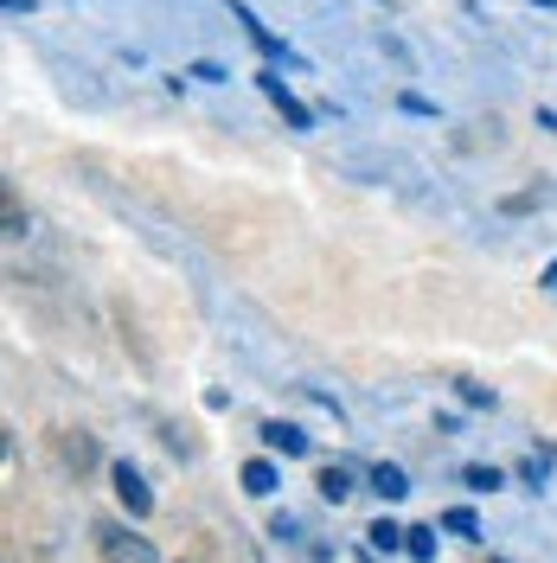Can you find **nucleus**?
<instances>
[{"label":"nucleus","instance_id":"1","mask_svg":"<svg viewBox=\"0 0 557 563\" xmlns=\"http://www.w3.org/2000/svg\"><path fill=\"white\" fill-rule=\"evenodd\" d=\"M97 538H103V558H109V563H161V551H154V544H148L141 531L103 526V531H97Z\"/></svg>","mask_w":557,"mask_h":563},{"label":"nucleus","instance_id":"2","mask_svg":"<svg viewBox=\"0 0 557 563\" xmlns=\"http://www.w3.org/2000/svg\"><path fill=\"white\" fill-rule=\"evenodd\" d=\"M116 493H122V506H129V519H148L154 512V493H148V481H141L129 461H116Z\"/></svg>","mask_w":557,"mask_h":563},{"label":"nucleus","instance_id":"3","mask_svg":"<svg viewBox=\"0 0 557 563\" xmlns=\"http://www.w3.org/2000/svg\"><path fill=\"white\" fill-rule=\"evenodd\" d=\"M256 84H263V97H270V103H276L282 115H288V129H314V115H308V109H302V103H295V97H288V84H282L276 70H263Z\"/></svg>","mask_w":557,"mask_h":563},{"label":"nucleus","instance_id":"4","mask_svg":"<svg viewBox=\"0 0 557 563\" xmlns=\"http://www.w3.org/2000/svg\"><path fill=\"white\" fill-rule=\"evenodd\" d=\"M263 442L282 449V455H308V435H302L295 422H263Z\"/></svg>","mask_w":557,"mask_h":563},{"label":"nucleus","instance_id":"5","mask_svg":"<svg viewBox=\"0 0 557 563\" xmlns=\"http://www.w3.org/2000/svg\"><path fill=\"white\" fill-rule=\"evenodd\" d=\"M372 493H379V499H404V493H411V481H404V467H391V461H379V467H372Z\"/></svg>","mask_w":557,"mask_h":563},{"label":"nucleus","instance_id":"6","mask_svg":"<svg viewBox=\"0 0 557 563\" xmlns=\"http://www.w3.org/2000/svg\"><path fill=\"white\" fill-rule=\"evenodd\" d=\"M314 487H320V499H334V506H340V499L352 493V474H347V467H320V481H314Z\"/></svg>","mask_w":557,"mask_h":563},{"label":"nucleus","instance_id":"7","mask_svg":"<svg viewBox=\"0 0 557 563\" xmlns=\"http://www.w3.org/2000/svg\"><path fill=\"white\" fill-rule=\"evenodd\" d=\"M244 493H256V499L276 493V467H270V461H244Z\"/></svg>","mask_w":557,"mask_h":563},{"label":"nucleus","instance_id":"8","mask_svg":"<svg viewBox=\"0 0 557 563\" xmlns=\"http://www.w3.org/2000/svg\"><path fill=\"white\" fill-rule=\"evenodd\" d=\"M404 551H411L417 563H429V558H436V526H411V531H404Z\"/></svg>","mask_w":557,"mask_h":563},{"label":"nucleus","instance_id":"9","mask_svg":"<svg viewBox=\"0 0 557 563\" xmlns=\"http://www.w3.org/2000/svg\"><path fill=\"white\" fill-rule=\"evenodd\" d=\"M443 531H455V538H474V531H481V519H474L468 506H449V512H443Z\"/></svg>","mask_w":557,"mask_h":563},{"label":"nucleus","instance_id":"10","mask_svg":"<svg viewBox=\"0 0 557 563\" xmlns=\"http://www.w3.org/2000/svg\"><path fill=\"white\" fill-rule=\"evenodd\" d=\"M365 538H372V551H397V544H404V526H391V519H379V526L365 531Z\"/></svg>","mask_w":557,"mask_h":563},{"label":"nucleus","instance_id":"11","mask_svg":"<svg viewBox=\"0 0 557 563\" xmlns=\"http://www.w3.org/2000/svg\"><path fill=\"white\" fill-rule=\"evenodd\" d=\"M461 481H468L474 493H493L500 487V467H481V461H474V467H461Z\"/></svg>","mask_w":557,"mask_h":563},{"label":"nucleus","instance_id":"12","mask_svg":"<svg viewBox=\"0 0 557 563\" xmlns=\"http://www.w3.org/2000/svg\"><path fill=\"white\" fill-rule=\"evenodd\" d=\"M461 404H474V410H493V390H488V385H461Z\"/></svg>","mask_w":557,"mask_h":563},{"label":"nucleus","instance_id":"13","mask_svg":"<svg viewBox=\"0 0 557 563\" xmlns=\"http://www.w3.org/2000/svg\"><path fill=\"white\" fill-rule=\"evenodd\" d=\"M538 7H551V0H538Z\"/></svg>","mask_w":557,"mask_h":563}]
</instances>
